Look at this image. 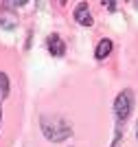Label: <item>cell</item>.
I'll use <instances>...</instances> for the list:
<instances>
[{"label":"cell","instance_id":"1","mask_svg":"<svg viewBox=\"0 0 138 147\" xmlns=\"http://www.w3.org/2000/svg\"><path fill=\"white\" fill-rule=\"evenodd\" d=\"M40 127H42L44 136H46L50 143H61L70 138L72 127L66 119H61L59 114H42L40 117Z\"/></svg>","mask_w":138,"mask_h":147},{"label":"cell","instance_id":"2","mask_svg":"<svg viewBox=\"0 0 138 147\" xmlns=\"http://www.w3.org/2000/svg\"><path fill=\"white\" fill-rule=\"evenodd\" d=\"M132 105H134V94H132V90H123L116 97V101H114V114H116V123H123L127 121V117L132 114Z\"/></svg>","mask_w":138,"mask_h":147},{"label":"cell","instance_id":"3","mask_svg":"<svg viewBox=\"0 0 138 147\" xmlns=\"http://www.w3.org/2000/svg\"><path fill=\"white\" fill-rule=\"evenodd\" d=\"M46 46H48L53 57H64V53H66V44H64V40L59 35H48Z\"/></svg>","mask_w":138,"mask_h":147},{"label":"cell","instance_id":"4","mask_svg":"<svg viewBox=\"0 0 138 147\" xmlns=\"http://www.w3.org/2000/svg\"><path fill=\"white\" fill-rule=\"evenodd\" d=\"M75 20H77L79 24H83V26L92 24V13H90V7L85 5V2H81V5L75 9Z\"/></svg>","mask_w":138,"mask_h":147},{"label":"cell","instance_id":"5","mask_svg":"<svg viewBox=\"0 0 138 147\" xmlns=\"http://www.w3.org/2000/svg\"><path fill=\"white\" fill-rule=\"evenodd\" d=\"M110 51H112V40H101L99 42V46H96V51H94V55H96V59H105V57L110 55Z\"/></svg>","mask_w":138,"mask_h":147},{"label":"cell","instance_id":"6","mask_svg":"<svg viewBox=\"0 0 138 147\" xmlns=\"http://www.w3.org/2000/svg\"><path fill=\"white\" fill-rule=\"evenodd\" d=\"M0 97H9V77L7 73H0Z\"/></svg>","mask_w":138,"mask_h":147},{"label":"cell","instance_id":"7","mask_svg":"<svg viewBox=\"0 0 138 147\" xmlns=\"http://www.w3.org/2000/svg\"><path fill=\"white\" fill-rule=\"evenodd\" d=\"M2 5H7V7H22V5H26V0H7V2H2Z\"/></svg>","mask_w":138,"mask_h":147},{"label":"cell","instance_id":"8","mask_svg":"<svg viewBox=\"0 0 138 147\" xmlns=\"http://www.w3.org/2000/svg\"><path fill=\"white\" fill-rule=\"evenodd\" d=\"M101 5H105V7L110 9V11H114V9H116V2H114V0H103Z\"/></svg>","mask_w":138,"mask_h":147},{"label":"cell","instance_id":"9","mask_svg":"<svg viewBox=\"0 0 138 147\" xmlns=\"http://www.w3.org/2000/svg\"><path fill=\"white\" fill-rule=\"evenodd\" d=\"M134 7H136V9H138V2H134Z\"/></svg>","mask_w":138,"mask_h":147},{"label":"cell","instance_id":"10","mask_svg":"<svg viewBox=\"0 0 138 147\" xmlns=\"http://www.w3.org/2000/svg\"><path fill=\"white\" fill-rule=\"evenodd\" d=\"M0 119H2V110H0Z\"/></svg>","mask_w":138,"mask_h":147}]
</instances>
